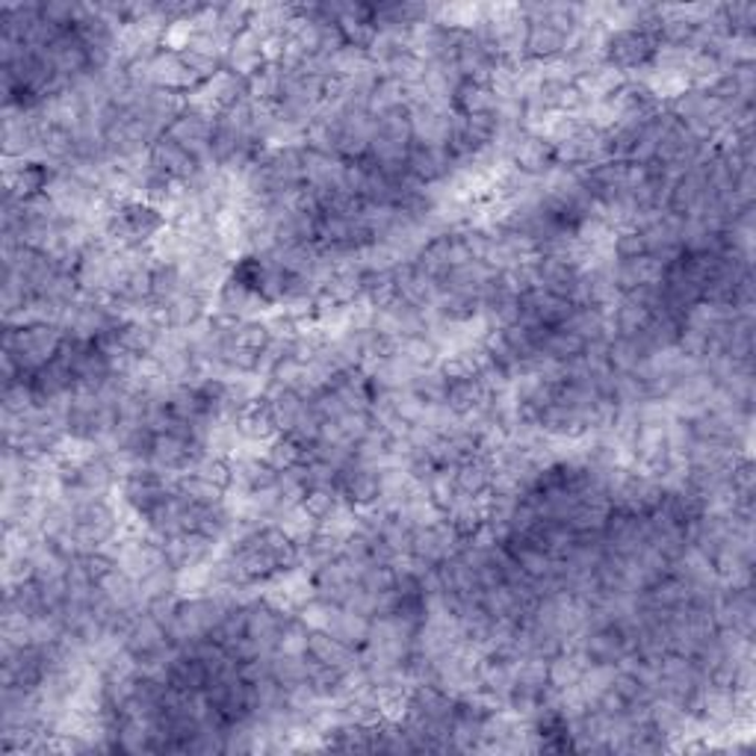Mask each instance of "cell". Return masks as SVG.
I'll return each mask as SVG.
<instances>
[{"instance_id":"cell-3","label":"cell","mask_w":756,"mask_h":756,"mask_svg":"<svg viewBox=\"0 0 756 756\" xmlns=\"http://www.w3.org/2000/svg\"><path fill=\"white\" fill-rule=\"evenodd\" d=\"M334 487L340 491V496L351 505V508H372V505L381 503L385 482H381V470L369 468V464H360L358 459H351L349 464H343V468L337 470Z\"/></svg>"},{"instance_id":"cell-8","label":"cell","mask_w":756,"mask_h":756,"mask_svg":"<svg viewBox=\"0 0 756 756\" xmlns=\"http://www.w3.org/2000/svg\"><path fill=\"white\" fill-rule=\"evenodd\" d=\"M219 316H228V319H237V323H245V319H258L263 307H270V302L258 293V290L245 287L240 281L225 279L222 287H219L217 296Z\"/></svg>"},{"instance_id":"cell-6","label":"cell","mask_w":756,"mask_h":756,"mask_svg":"<svg viewBox=\"0 0 756 756\" xmlns=\"http://www.w3.org/2000/svg\"><path fill=\"white\" fill-rule=\"evenodd\" d=\"M148 166H151L154 171L166 175V178L178 180V183H189V180L201 171V162L166 134L148 148Z\"/></svg>"},{"instance_id":"cell-1","label":"cell","mask_w":756,"mask_h":756,"mask_svg":"<svg viewBox=\"0 0 756 756\" xmlns=\"http://www.w3.org/2000/svg\"><path fill=\"white\" fill-rule=\"evenodd\" d=\"M69 334L56 323L7 325L3 332V360L15 364L21 376H33L63 351Z\"/></svg>"},{"instance_id":"cell-13","label":"cell","mask_w":756,"mask_h":756,"mask_svg":"<svg viewBox=\"0 0 756 756\" xmlns=\"http://www.w3.org/2000/svg\"><path fill=\"white\" fill-rule=\"evenodd\" d=\"M452 104H455V113H461V116H496V109H500V98L491 90V83L479 81L461 83Z\"/></svg>"},{"instance_id":"cell-12","label":"cell","mask_w":756,"mask_h":756,"mask_svg":"<svg viewBox=\"0 0 756 756\" xmlns=\"http://www.w3.org/2000/svg\"><path fill=\"white\" fill-rule=\"evenodd\" d=\"M369 627H372V621L364 618V615L351 612V609H343V606H334L323 630L332 632L334 639H340L343 644L360 650V648H367Z\"/></svg>"},{"instance_id":"cell-15","label":"cell","mask_w":756,"mask_h":756,"mask_svg":"<svg viewBox=\"0 0 756 756\" xmlns=\"http://www.w3.org/2000/svg\"><path fill=\"white\" fill-rule=\"evenodd\" d=\"M263 459L270 461L272 468L279 473H287V470H296L298 464H305L311 459V447H305L302 441H296L293 434L281 432L279 438H272L263 450Z\"/></svg>"},{"instance_id":"cell-5","label":"cell","mask_w":756,"mask_h":756,"mask_svg":"<svg viewBox=\"0 0 756 756\" xmlns=\"http://www.w3.org/2000/svg\"><path fill=\"white\" fill-rule=\"evenodd\" d=\"M234 426L243 441L263 443V447H266L272 438H279L281 434L279 417H275V411H272V402L266 393H263V397L249 399V402H245V406L234 414Z\"/></svg>"},{"instance_id":"cell-9","label":"cell","mask_w":756,"mask_h":756,"mask_svg":"<svg viewBox=\"0 0 756 756\" xmlns=\"http://www.w3.org/2000/svg\"><path fill=\"white\" fill-rule=\"evenodd\" d=\"M553 160H556V151H553V145H549L544 136H538V134L514 136V143H512L514 171H521V175H526V178H538V175L549 171Z\"/></svg>"},{"instance_id":"cell-4","label":"cell","mask_w":756,"mask_h":756,"mask_svg":"<svg viewBox=\"0 0 756 756\" xmlns=\"http://www.w3.org/2000/svg\"><path fill=\"white\" fill-rule=\"evenodd\" d=\"M213 134H217V122L204 116V113H199V109L187 107V104H183V109H180L175 122L169 125V130H166L169 139H175L180 148H187L199 162H213L210 160Z\"/></svg>"},{"instance_id":"cell-16","label":"cell","mask_w":756,"mask_h":756,"mask_svg":"<svg viewBox=\"0 0 756 756\" xmlns=\"http://www.w3.org/2000/svg\"><path fill=\"white\" fill-rule=\"evenodd\" d=\"M408 390H411L426 408H447L443 402H447L450 381H447V376H443L441 369H438V364H434V367L429 369H420L414 376V381L408 385Z\"/></svg>"},{"instance_id":"cell-11","label":"cell","mask_w":756,"mask_h":756,"mask_svg":"<svg viewBox=\"0 0 756 756\" xmlns=\"http://www.w3.org/2000/svg\"><path fill=\"white\" fill-rule=\"evenodd\" d=\"M266 63L270 60H266V51H263V39L254 30H243L240 36L231 39V48L225 54V69L243 74V77H252Z\"/></svg>"},{"instance_id":"cell-10","label":"cell","mask_w":756,"mask_h":756,"mask_svg":"<svg viewBox=\"0 0 756 756\" xmlns=\"http://www.w3.org/2000/svg\"><path fill=\"white\" fill-rule=\"evenodd\" d=\"M307 657L328 668H337V671H346V674L360 668L358 648L343 644L340 639H334L332 632L325 630H311V636H307Z\"/></svg>"},{"instance_id":"cell-18","label":"cell","mask_w":756,"mask_h":756,"mask_svg":"<svg viewBox=\"0 0 756 756\" xmlns=\"http://www.w3.org/2000/svg\"><path fill=\"white\" fill-rule=\"evenodd\" d=\"M612 252L618 261H632V258L648 254V243H644V237H641L639 228H621V231H615L612 237Z\"/></svg>"},{"instance_id":"cell-17","label":"cell","mask_w":756,"mask_h":756,"mask_svg":"<svg viewBox=\"0 0 756 756\" xmlns=\"http://www.w3.org/2000/svg\"><path fill=\"white\" fill-rule=\"evenodd\" d=\"M346 503L340 496V491L334 485H323V487H307L305 500H302V508L307 512V517L316 523V529L323 526L332 514L340 512V505Z\"/></svg>"},{"instance_id":"cell-7","label":"cell","mask_w":756,"mask_h":756,"mask_svg":"<svg viewBox=\"0 0 756 756\" xmlns=\"http://www.w3.org/2000/svg\"><path fill=\"white\" fill-rule=\"evenodd\" d=\"M455 157H452L450 148H434V145H420L411 143V151H408V175L417 180V183H438V180L450 178V171L455 169Z\"/></svg>"},{"instance_id":"cell-14","label":"cell","mask_w":756,"mask_h":756,"mask_svg":"<svg viewBox=\"0 0 756 756\" xmlns=\"http://www.w3.org/2000/svg\"><path fill=\"white\" fill-rule=\"evenodd\" d=\"M364 298L376 307L378 314L397 307L399 302H402L397 266H393V270H367V275H364Z\"/></svg>"},{"instance_id":"cell-2","label":"cell","mask_w":756,"mask_h":756,"mask_svg":"<svg viewBox=\"0 0 756 756\" xmlns=\"http://www.w3.org/2000/svg\"><path fill=\"white\" fill-rule=\"evenodd\" d=\"M659 48V30H644V28H618L603 33V45H600V54H603V63L618 69V72H639V69H648L653 63Z\"/></svg>"}]
</instances>
